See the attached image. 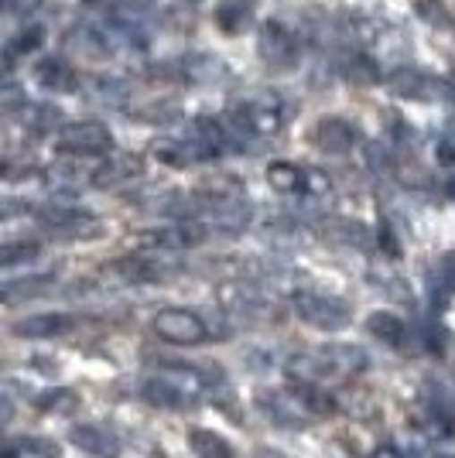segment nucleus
Segmentation results:
<instances>
[{
  "instance_id": "nucleus-1",
  "label": "nucleus",
  "mask_w": 455,
  "mask_h": 458,
  "mask_svg": "<svg viewBox=\"0 0 455 458\" xmlns=\"http://www.w3.org/2000/svg\"><path fill=\"white\" fill-rule=\"evenodd\" d=\"M151 328L161 343L171 345H202L212 339V328L206 325V318L195 315L192 308H161L154 315Z\"/></svg>"
},
{
  "instance_id": "nucleus-2",
  "label": "nucleus",
  "mask_w": 455,
  "mask_h": 458,
  "mask_svg": "<svg viewBox=\"0 0 455 458\" xmlns=\"http://www.w3.org/2000/svg\"><path fill=\"white\" fill-rule=\"evenodd\" d=\"M291 311L302 318L305 325L319 328V332H339L349 325V305H342L329 294H315V291H295L291 294Z\"/></svg>"
},
{
  "instance_id": "nucleus-3",
  "label": "nucleus",
  "mask_w": 455,
  "mask_h": 458,
  "mask_svg": "<svg viewBox=\"0 0 455 458\" xmlns=\"http://www.w3.org/2000/svg\"><path fill=\"white\" fill-rule=\"evenodd\" d=\"M56 148L58 154H73V157H99V154L114 151V134L99 120H79L58 131Z\"/></svg>"
},
{
  "instance_id": "nucleus-4",
  "label": "nucleus",
  "mask_w": 455,
  "mask_h": 458,
  "mask_svg": "<svg viewBox=\"0 0 455 458\" xmlns=\"http://www.w3.org/2000/svg\"><path fill=\"white\" fill-rule=\"evenodd\" d=\"M257 52H261V62L285 72L298 62V41L288 31L281 21H264L261 24V35H257Z\"/></svg>"
},
{
  "instance_id": "nucleus-5",
  "label": "nucleus",
  "mask_w": 455,
  "mask_h": 458,
  "mask_svg": "<svg viewBox=\"0 0 455 458\" xmlns=\"http://www.w3.org/2000/svg\"><path fill=\"white\" fill-rule=\"evenodd\" d=\"M206 236H209V229L202 226L199 219H178V223H171V226L144 233L137 243L148 250H161V253H175V250H192V247H199V243H206Z\"/></svg>"
},
{
  "instance_id": "nucleus-6",
  "label": "nucleus",
  "mask_w": 455,
  "mask_h": 458,
  "mask_svg": "<svg viewBox=\"0 0 455 458\" xmlns=\"http://www.w3.org/2000/svg\"><path fill=\"white\" fill-rule=\"evenodd\" d=\"M114 270L120 274V281H124V284H165L168 277L178 274V267L171 264L168 257H161V250L124 257Z\"/></svg>"
},
{
  "instance_id": "nucleus-7",
  "label": "nucleus",
  "mask_w": 455,
  "mask_h": 458,
  "mask_svg": "<svg viewBox=\"0 0 455 458\" xmlns=\"http://www.w3.org/2000/svg\"><path fill=\"white\" fill-rule=\"evenodd\" d=\"M39 219L45 229H52L58 236H96L99 223H96L93 212L73 209V206H48L39 209Z\"/></svg>"
},
{
  "instance_id": "nucleus-8",
  "label": "nucleus",
  "mask_w": 455,
  "mask_h": 458,
  "mask_svg": "<svg viewBox=\"0 0 455 458\" xmlns=\"http://www.w3.org/2000/svg\"><path fill=\"white\" fill-rule=\"evenodd\" d=\"M216 301L229 315H261L267 308L264 291L250 281H223L216 287Z\"/></svg>"
},
{
  "instance_id": "nucleus-9",
  "label": "nucleus",
  "mask_w": 455,
  "mask_h": 458,
  "mask_svg": "<svg viewBox=\"0 0 455 458\" xmlns=\"http://www.w3.org/2000/svg\"><path fill=\"white\" fill-rule=\"evenodd\" d=\"M356 127L349 123V120H342V116H322L315 127H312V144L325 154H346L356 148Z\"/></svg>"
},
{
  "instance_id": "nucleus-10",
  "label": "nucleus",
  "mask_w": 455,
  "mask_h": 458,
  "mask_svg": "<svg viewBox=\"0 0 455 458\" xmlns=\"http://www.w3.org/2000/svg\"><path fill=\"white\" fill-rule=\"evenodd\" d=\"M319 360H322L325 373L329 377H339V380H349V377H360L363 369H366V349L353 343H332V345H322L319 349Z\"/></svg>"
},
{
  "instance_id": "nucleus-11",
  "label": "nucleus",
  "mask_w": 455,
  "mask_h": 458,
  "mask_svg": "<svg viewBox=\"0 0 455 458\" xmlns=\"http://www.w3.org/2000/svg\"><path fill=\"white\" fill-rule=\"evenodd\" d=\"M69 441L82 448L86 455H96V458H116L120 455V441H116L114 431H107V428H99V424H73L69 428Z\"/></svg>"
},
{
  "instance_id": "nucleus-12",
  "label": "nucleus",
  "mask_w": 455,
  "mask_h": 458,
  "mask_svg": "<svg viewBox=\"0 0 455 458\" xmlns=\"http://www.w3.org/2000/svg\"><path fill=\"white\" fill-rule=\"evenodd\" d=\"M73 325H76V318L65 311H41V315H28V318L14 322V335H21V339H56L62 332H69Z\"/></svg>"
},
{
  "instance_id": "nucleus-13",
  "label": "nucleus",
  "mask_w": 455,
  "mask_h": 458,
  "mask_svg": "<svg viewBox=\"0 0 455 458\" xmlns=\"http://www.w3.org/2000/svg\"><path fill=\"white\" fill-rule=\"evenodd\" d=\"M257 403H261V411H264L278 428H302L305 418H308V411L302 407V401H298V397H288L281 390H267V394H261Z\"/></svg>"
},
{
  "instance_id": "nucleus-14",
  "label": "nucleus",
  "mask_w": 455,
  "mask_h": 458,
  "mask_svg": "<svg viewBox=\"0 0 455 458\" xmlns=\"http://www.w3.org/2000/svg\"><path fill=\"white\" fill-rule=\"evenodd\" d=\"M144 174V165H141V157L137 154H120V157H110V161H103L99 168L93 172V182L96 189H116V185H127L133 178H141Z\"/></svg>"
},
{
  "instance_id": "nucleus-15",
  "label": "nucleus",
  "mask_w": 455,
  "mask_h": 458,
  "mask_svg": "<svg viewBox=\"0 0 455 458\" xmlns=\"http://www.w3.org/2000/svg\"><path fill=\"white\" fill-rule=\"evenodd\" d=\"M35 79H39L48 93H76V89H79L76 69H73L65 58H58V55L41 58L39 65H35Z\"/></svg>"
},
{
  "instance_id": "nucleus-16",
  "label": "nucleus",
  "mask_w": 455,
  "mask_h": 458,
  "mask_svg": "<svg viewBox=\"0 0 455 458\" xmlns=\"http://www.w3.org/2000/svg\"><path fill=\"white\" fill-rule=\"evenodd\" d=\"M391 89L404 99H438L442 96V82L435 76H425L415 69H400L391 76Z\"/></svg>"
},
{
  "instance_id": "nucleus-17",
  "label": "nucleus",
  "mask_w": 455,
  "mask_h": 458,
  "mask_svg": "<svg viewBox=\"0 0 455 458\" xmlns=\"http://www.w3.org/2000/svg\"><path fill=\"white\" fill-rule=\"evenodd\" d=\"M305 178H308V172L295 161H270L267 165V185L281 195H305Z\"/></svg>"
},
{
  "instance_id": "nucleus-18",
  "label": "nucleus",
  "mask_w": 455,
  "mask_h": 458,
  "mask_svg": "<svg viewBox=\"0 0 455 458\" xmlns=\"http://www.w3.org/2000/svg\"><path fill=\"white\" fill-rule=\"evenodd\" d=\"M41 45H45V28H41V24H28V28H21L18 35L0 48V62H4V65H14L21 58L35 55Z\"/></svg>"
},
{
  "instance_id": "nucleus-19",
  "label": "nucleus",
  "mask_w": 455,
  "mask_h": 458,
  "mask_svg": "<svg viewBox=\"0 0 455 458\" xmlns=\"http://www.w3.org/2000/svg\"><path fill=\"white\" fill-rule=\"evenodd\" d=\"M366 332L380 343L394 345V349H408V325L400 322L394 311H373L366 318Z\"/></svg>"
},
{
  "instance_id": "nucleus-20",
  "label": "nucleus",
  "mask_w": 455,
  "mask_h": 458,
  "mask_svg": "<svg viewBox=\"0 0 455 458\" xmlns=\"http://www.w3.org/2000/svg\"><path fill=\"white\" fill-rule=\"evenodd\" d=\"M288 380L298 383V386H319L322 380H329L319 352H298L288 360Z\"/></svg>"
},
{
  "instance_id": "nucleus-21",
  "label": "nucleus",
  "mask_w": 455,
  "mask_h": 458,
  "mask_svg": "<svg viewBox=\"0 0 455 458\" xmlns=\"http://www.w3.org/2000/svg\"><path fill=\"white\" fill-rule=\"evenodd\" d=\"M216 24L227 31V35H240L250 24V4L247 0H223L216 7Z\"/></svg>"
},
{
  "instance_id": "nucleus-22",
  "label": "nucleus",
  "mask_w": 455,
  "mask_h": 458,
  "mask_svg": "<svg viewBox=\"0 0 455 458\" xmlns=\"http://www.w3.org/2000/svg\"><path fill=\"white\" fill-rule=\"evenodd\" d=\"M18 116L21 123L28 131H35V134H48V131H56L58 123H62V114H58L56 106H45V103H28Z\"/></svg>"
},
{
  "instance_id": "nucleus-23",
  "label": "nucleus",
  "mask_w": 455,
  "mask_h": 458,
  "mask_svg": "<svg viewBox=\"0 0 455 458\" xmlns=\"http://www.w3.org/2000/svg\"><path fill=\"white\" fill-rule=\"evenodd\" d=\"M189 445L199 458H233V448L227 445V438H219L216 431H206V428L189 431Z\"/></svg>"
},
{
  "instance_id": "nucleus-24",
  "label": "nucleus",
  "mask_w": 455,
  "mask_h": 458,
  "mask_svg": "<svg viewBox=\"0 0 455 458\" xmlns=\"http://www.w3.org/2000/svg\"><path fill=\"white\" fill-rule=\"evenodd\" d=\"M52 281V274H41V277H18V281H0V301H21V298H31L45 291V284Z\"/></svg>"
},
{
  "instance_id": "nucleus-25",
  "label": "nucleus",
  "mask_w": 455,
  "mask_h": 458,
  "mask_svg": "<svg viewBox=\"0 0 455 458\" xmlns=\"http://www.w3.org/2000/svg\"><path fill=\"white\" fill-rule=\"evenodd\" d=\"M342 76L349 79L353 86H373L380 79V69L373 65V58L366 55H349L342 62Z\"/></svg>"
},
{
  "instance_id": "nucleus-26",
  "label": "nucleus",
  "mask_w": 455,
  "mask_h": 458,
  "mask_svg": "<svg viewBox=\"0 0 455 458\" xmlns=\"http://www.w3.org/2000/svg\"><path fill=\"white\" fill-rule=\"evenodd\" d=\"M41 253V247L35 240H21V243H0V267H18L28 264Z\"/></svg>"
},
{
  "instance_id": "nucleus-27",
  "label": "nucleus",
  "mask_w": 455,
  "mask_h": 458,
  "mask_svg": "<svg viewBox=\"0 0 455 458\" xmlns=\"http://www.w3.org/2000/svg\"><path fill=\"white\" fill-rule=\"evenodd\" d=\"M28 174H35V165H31V161H4V165H0V178H7V182H21V178H28Z\"/></svg>"
},
{
  "instance_id": "nucleus-28",
  "label": "nucleus",
  "mask_w": 455,
  "mask_h": 458,
  "mask_svg": "<svg viewBox=\"0 0 455 458\" xmlns=\"http://www.w3.org/2000/svg\"><path fill=\"white\" fill-rule=\"evenodd\" d=\"M35 7H39V0H0V18H4V14L18 18V14H28V11H35Z\"/></svg>"
},
{
  "instance_id": "nucleus-29",
  "label": "nucleus",
  "mask_w": 455,
  "mask_h": 458,
  "mask_svg": "<svg viewBox=\"0 0 455 458\" xmlns=\"http://www.w3.org/2000/svg\"><path fill=\"white\" fill-rule=\"evenodd\" d=\"M24 212H31L28 202H21V199H0V219H14V216H24Z\"/></svg>"
},
{
  "instance_id": "nucleus-30",
  "label": "nucleus",
  "mask_w": 455,
  "mask_h": 458,
  "mask_svg": "<svg viewBox=\"0 0 455 458\" xmlns=\"http://www.w3.org/2000/svg\"><path fill=\"white\" fill-rule=\"evenodd\" d=\"M377 243L383 247V253H387V257H400V243L394 240L391 226H380L377 229Z\"/></svg>"
},
{
  "instance_id": "nucleus-31",
  "label": "nucleus",
  "mask_w": 455,
  "mask_h": 458,
  "mask_svg": "<svg viewBox=\"0 0 455 458\" xmlns=\"http://www.w3.org/2000/svg\"><path fill=\"white\" fill-rule=\"evenodd\" d=\"M438 274H442V284L449 287V291H455V253H445V257H442Z\"/></svg>"
},
{
  "instance_id": "nucleus-32",
  "label": "nucleus",
  "mask_w": 455,
  "mask_h": 458,
  "mask_svg": "<svg viewBox=\"0 0 455 458\" xmlns=\"http://www.w3.org/2000/svg\"><path fill=\"white\" fill-rule=\"evenodd\" d=\"M435 157H438V165H445V168H455V140H438Z\"/></svg>"
},
{
  "instance_id": "nucleus-33",
  "label": "nucleus",
  "mask_w": 455,
  "mask_h": 458,
  "mask_svg": "<svg viewBox=\"0 0 455 458\" xmlns=\"http://www.w3.org/2000/svg\"><path fill=\"white\" fill-rule=\"evenodd\" d=\"M417 14H421V18H435V21H445V11H442V7H438V0H428V4H425V0H421V4H417Z\"/></svg>"
},
{
  "instance_id": "nucleus-34",
  "label": "nucleus",
  "mask_w": 455,
  "mask_h": 458,
  "mask_svg": "<svg viewBox=\"0 0 455 458\" xmlns=\"http://www.w3.org/2000/svg\"><path fill=\"white\" fill-rule=\"evenodd\" d=\"M370 458H404V452H400L398 445H380V448H373Z\"/></svg>"
},
{
  "instance_id": "nucleus-35",
  "label": "nucleus",
  "mask_w": 455,
  "mask_h": 458,
  "mask_svg": "<svg viewBox=\"0 0 455 458\" xmlns=\"http://www.w3.org/2000/svg\"><path fill=\"white\" fill-rule=\"evenodd\" d=\"M28 445H31V452H35V455H48V458H52L58 452L52 441H28Z\"/></svg>"
},
{
  "instance_id": "nucleus-36",
  "label": "nucleus",
  "mask_w": 455,
  "mask_h": 458,
  "mask_svg": "<svg viewBox=\"0 0 455 458\" xmlns=\"http://www.w3.org/2000/svg\"><path fill=\"white\" fill-rule=\"evenodd\" d=\"M11 414H14V403H11L7 394H0V420H7Z\"/></svg>"
},
{
  "instance_id": "nucleus-37",
  "label": "nucleus",
  "mask_w": 455,
  "mask_h": 458,
  "mask_svg": "<svg viewBox=\"0 0 455 458\" xmlns=\"http://www.w3.org/2000/svg\"><path fill=\"white\" fill-rule=\"evenodd\" d=\"M253 458H288V455H281V452H270V448H261Z\"/></svg>"
},
{
  "instance_id": "nucleus-38",
  "label": "nucleus",
  "mask_w": 455,
  "mask_h": 458,
  "mask_svg": "<svg viewBox=\"0 0 455 458\" xmlns=\"http://www.w3.org/2000/svg\"><path fill=\"white\" fill-rule=\"evenodd\" d=\"M0 458H18V452L14 448H0Z\"/></svg>"
},
{
  "instance_id": "nucleus-39",
  "label": "nucleus",
  "mask_w": 455,
  "mask_h": 458,
  "mask_svg": "<svg viewBox=\"0 0 455 458\" xmlns=\"http://www.w3.org/2000/svg\"><path fill=\"white\" fill-rule=\"evenodd\" d=\"M449 195H452V199H455V178H452V182H449Z\"/></svg>"
},
{
  "instance_id": "nucleus-40",
  "label": "nucleus",
  "mask_w": 455,
  "mask_h": 458,
  "mask_svg": "<svg viewBox=\"0 0 455 458\" xmlns=\"http://www.w3.org/2000/svg\"><path fill=\"white\" fill-rule=\"evenodd\" d=\"M435 458H455V455H435Z\"/></svg>"
}]
</instances>
